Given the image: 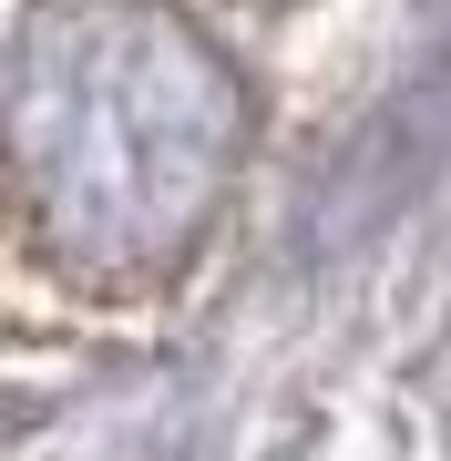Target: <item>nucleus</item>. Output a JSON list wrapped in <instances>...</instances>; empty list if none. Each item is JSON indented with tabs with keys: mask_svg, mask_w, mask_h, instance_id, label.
<instances>
[{
	"mask_svg": "<svg viewBox=\"0 0 451 461\" xmlns=\"http://www.w3.org/2000/svg\"><path fill=\"white\" fill-rule=\"evenodd\" d=\"M62 21L72 41V93L32 72L21 113H72V144H21L41 195H72V226L93 236H154L185 226L205 195V165L226 154V83L195 62V41L154 32V21Z\"/></svg>",
	"mask_w": 451,
	"mask_h": 461,
	"instance_id": "1",
	"label": "nucleus"
}]
</instances>
